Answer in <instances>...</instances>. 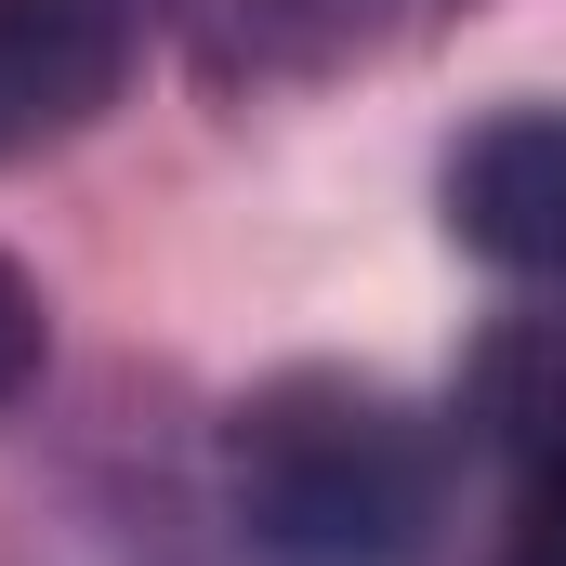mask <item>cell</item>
<instances>
[{"instance_id":"1","label":"cell","mask_w":566,"mask_h":566,"mask_svg":"<svg viewBox=\"0 0 566 566\" xmlns=\"http://www.w3.org/2000/svg\"><path fill=\"white\" fill-rule=\"evenodd\" d=\"M224 514L264 566H422L448 527V434L356 369H277L224 422Z\"/></svg>"},{"instance_id":"2","label":"cell","mask_w":566,"mask_h":566,"mask_svg":"<svg viewBox=\"0 0 566 566\" xmlns=\"http://www.w3.org/2000/svg\"><path fill=\"white\" fill-rule=\"evenodd\" d=\"M145 53V0H0V171L93 133Z\"/></svg>"},{"instance_id":"3","label":"cell","mask_w":566,"mask_h":566,"mask_svg":"<svg viewBox=\"0 0 566 566\" xmlns=\"http://www.w3.org/2000/svg\"><path fill=\"white\" fill-rule=\"evenodd\" d=\"M448 238L501 277H566V106H501L448 145Z\"/></svg>"},{"instance_id":"4","label":"cell","mask_w":566,"mask_h":566,"mask_svg":"<svg viewBox=\"0 0 566 566\" xmlns=\"http://www.w3.org/2000/svg\"><path fill=\"white\" fill-rule=\"evenodd\" d=\"M40 369H53V303H40V277L0 251V409H27Z\"/></svg>"},{"instance_id":"5","label":"cell","mask_w":566,"mask_h":566,"mask_svg":"<svg viewBox=\"0 0 566 566\" xmlns=\"http://www.w3.org/2000/svg\"><path fill=\"white\" fill-rule=\"evenodd\" d=\"M514 566H566V461H541V488H527V527H514Z\"/></svg>"}]
</instances>
